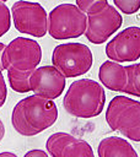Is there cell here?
Segmentation results:
<instances>
[{"label":"cell","instance_id":"cell-12","mask_svg":"<svg viewBox=\"0 0 140 157\" xmlns=\"http://www.w3.org/2000/svg\"><path fill=\"white\" fill-rule=\"evenodd\" d=\"M98 78L106 88L115 92H123L128 80L125 66L117 61L107 60L99 66Z\"/></svg>","mask_w":140,"mask_h":157},{"label":"cell","instance_id":"cell-17","mask_svg":"<svg viewBox=\"0 0 140 157\" xmlns=\"http://www.w3.org/2000/svg\"><path fill=\"white\" fill-rule=\"evenodd\" d=\"M113 2L125 15H133L140 10V0H113Z\"/></svg>","mask_w":140,"mask_h":157},{"label":"cell","instance_id":"cell-2","mask_svg":"<svg viewBox=\"0 0 140 157\" xmlns=\"http://www.w3.org/2000/svg\"><path fill=\"white\" fill-rule=\"evenodd\" d=\"M106 93L102 85L91 78H80L74 81L63 99L64 109L76 118H95L104 108Z\"/></svg>","mask_w":140,"mask_h":157},{"label":"cell","instance_id":"cell-13","mask_svg":"<svg viewBox=\"0 0 140 157\" xmlns=\"http://www.w3.org/2000/svg\"><path fill=\"white\" fill-rule=\"evenodd\" d=\"M98 157H139L131 144L119 136H108L99 141Z\"/></svg>","mask_w":140,"mask_h":157},{"label":"cell","instance_id":"cell-9","mask_svg":"<svg viewBox=\"0 0 140 157\" xmlns=\"http://www.w3.org/2000/svg\"><path fill=\"white\" fill-rule=\"evenodd\" d=\"M104 52L112 61H136L140 58V27L124 28L107 43Z\"/></svg>","mask_w":140,"mask_h":157},{"label":"cell","instance_id":"cell-7","mask_svg":"<svg viewBox=\"0 0 140 157\" xmlns=\"http://www.w3.org/2000/svg\"><path fill=\"white\" fill-rule=\"evenodd\" d=\"M11 16L15 28L21 33L41 38L48 32V15L38 2L18 0L11 7Z\"/></svg>","mask_w":140,"mask_h":157},{"label":"cell","instance_id":"cell-10","mask_svg":"<svg viewBox=\"0 0 140 157\" xmlns=\"http://www.w3.org/2000/svg\"><path fill=\"white\" fill-rule=\"evenodd\" d=\"M31 91L47 99L58 98L66 83V77L53 65L37 67L31 75Z\"/></svg>","mask_w":140,"mask_h":157},{"label":"cell","instance_id":"cell-15","mask_svg":"<svg viewBox=\"0 0 140 157\" xmlns=\"http://www.w3.org/2000/svg\"><path fill=\"white\" fill-rule=\"evenodd\" d=\"M125 70L128 80L123 92L126 94L140 97V63L128 65L125 66Z\"/></svg>","mask_w":140,"mask_h":157},{"label":"cell","instance_id":"cell-23","mask_svg":"<svg viewBox=\"0 0 140 157\" xmlns=\"http://www.w3.org/2000/svg\"><path fill=\"white\" fill-rule=\"evenodd\" d=\"M0 157H17V155H15L12 152H1Z\"/></svg>","mask_w":140,"mask_h":157},{"label":"cell","instance_id":"cell-3","mask_svg":"<svg viewBox=\"0 0 140 157\" xmlns=\"http://www.w3.org/2000/svg\"><path fill=\"white\" fill-rule=\"evenodd\" d=\"M108 126L120 132L124 137L140 142V102L125 96L111 99L106 110Z\"/></svg>","mask_w":140,"mask_h":157},{"label":"cell","instance_id":"cell-5","mask_svg":"<svg viewBox=\"0 0 140 157\" xmlns=\"http://www.w3.org/2000/svg\"><path fill=\"white\" fill-rule=\"evenodd\" d=\"M92 53L82 43H64L54 48L52 64L66 78L85 75L92 66Z\"/></svg>","mask_w":140,"mask_h":157},{"label":"cell","instance_id":"cell-4","mask_svg":"<svg viewBox=\"0 0 140 157\" xmlns=\"http://www.w3.org/2000/svg\"><path fill=\"white\" fill-rule=\"evenodd\" d=\"M87 15L74 4H60L48 15V33L52 38L63 40L85 34Z\"/></svg>","mask_w":140,"mask_h":157},{"label":"cell","instance_id":"cell-1","mask_svg":"<svg viewBox=\"0 0 140 157\" xmlns=\"http://www.w3.org/2000/svg\"><path fill=\"white\" fill-rule=\"evenodd\" d=\"M58 108L52 99L36 94L16 103L11 114L14 129L22 136H34L55 124Z\"/></svg>","mask_w":140,"mask_h":157},{"label":"cell","instance_id":"cell-20","mask_svg":"<svg viewBox=\"0 0 140 157\" xmlns=\"http://www.w3.org/2000/svg\"><path fill=\"white\" fill-rule=\"evenodd\" d=\"M23 157H49V156L43 150H31V151L26 152V155Z\"/></svg>","mask_w":140,"mask_h":157},{"label":"cell","instance_id":"cell-22","mask_svg":"<svg viewBox=\"0 0 140 157\" xmlns=\"http://www.w3.org/2000/svg\"><path fill=\"white\" fill-rule=\"evenodd\" d=\"M4 135H5V126H4V124H2V121L0 119V142L4 139Z\"/></svg>","mask_w":140,"mask_h":157},{"label":"cell","instance_id":"cell-18","mask_svg":"<svg viewBox=\"0 0 140 157\" xmlns=\"http://www.w3.org/2000/svg\"><path fill=\"white\" fill-rule=\"evenodd\" d=\"M11 26V15L9 7L0 1V37H2Z\"/></svg>","mask_w":140,"mask_h":157},{"label":"cell","instance_id":"cell-8","mask_svg":"<svg viewBox=\"0 0 140 157\" xmlns=\"http://www.w3.org/2000/svg\"><path fill=\"white\" fill-rule=\"evenodd\" d=\"M122 23V15L114 6L108 5L97 13L87 15V28L85 36L88 42L102 44L120 28Z\"/></svg>","mask_w":140,"mask_h":157},{"label":"cell","instance_id":"cell-11","mask_svg":"<svg viewBox=\"0 0 140 157\" xmlns=\"http://www.w3.org/2000/svg\"><path fill=\"white\" fill-rule=\"evenodd\" d=\"M45 148L52 157H95L88 142L68 132H54L45 142Z\"/></svg>","mask_w":140,"mask_h":157},{"label":"cell","instance_id":"cell-19","mask_svg":"<svg viewBox=\"0 0 140 157\" xmlns=\"http://www.w3.org/2000/svg\"><path fill=\"white\" fill-rule=\"evenodd\" d=\"M6 97H7L6 82H5V78H4L2 72L0 71V108L4 105V103H5V101H6Z\"/></svg>","mask_w":140,"mask_h":157},{"label":"cell","instance_id":"cell-21","mask_svg":"<svg viewBox=\"0 0 140 157\" xmlns=\"http://www.w3.org/2000/svg\"><path fill=\"white\" fill-rule=\"evenodd\" d=\"M5 48H6V45H5L4 43L0 42V71L5 70V69H4V65H2V54H4Z\"/></svg>","mask_w":140,"mask_h":157},{"label":"cell","instance_id":"cell-14","mask_svg":"<svg viewBox=\"0 0 140 157\" xmlns=\"http://www.w3.org/2000/svg\"><path fill=\"white\" fill-rule=\"evenodd\" d=\"M33 71L21 72L15 70H7V78L11 88L18 93H27L31 91V75Z\"/></svg>","mask_w":140,"mask_h":157},{"label":"cell","instance_id":"cell-16","mask_svg":"<svg viewBox=\"0 0 140 157\" xmlns=\"http://www.w3.org/2000/svg\"><path fill=\"white\" fill-rule=\"evenodd\" d=\"M76 6L86 15H92L102 11L108 6V0H75Z\"/></svg>","mask_w":140,"mask_h":157},{"label":"cell","instance_id":"cell-24","mask_svg":"<svg viewBox=\"0 0 140 157\" xmlns=\"http://www.w3.org/2000/svg\"><path fill=\"white\" fill-rule=\"evenodd\" d=\"M0 1H2V2H4V1H7V0H0Z\"/></svg>","mask_w":140,"mask_h":157},{"label":"cell","instance_id":"cell-6","mask_svg":"<svg viewBox=\"0 0 140 157\" xmlns=\"http://www.w3.org/2000/svg\"><path fill=\"white\" fill-rule=\"evenodd\" d=\"M42 59V49L34 39L17 37L5 48L2 54L4 69L21 72L34 71Z\"/></svg>","mask_w":140,"mask_h":157}]
</instances>
